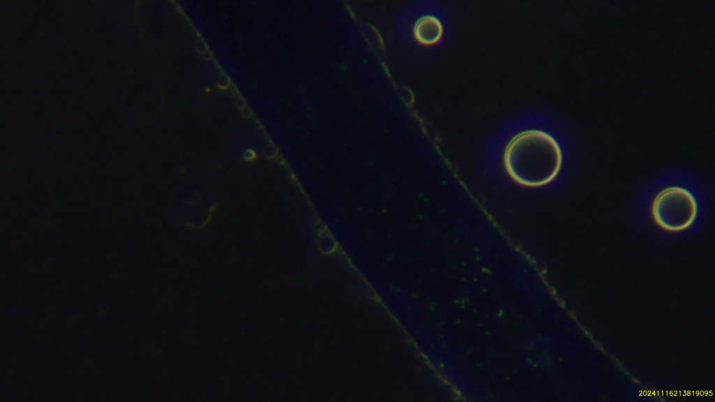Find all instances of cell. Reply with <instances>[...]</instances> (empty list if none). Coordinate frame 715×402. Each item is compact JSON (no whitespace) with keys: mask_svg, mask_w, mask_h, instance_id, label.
<instances>
[{"mask_svg":"<svg viewBox=\"0 0 715 402\" xmlns=\"http://www.w3.org/2000/svg\"><path fill=\"white\" fill-rule=\"evenodd\" d=\"M562 164L563 153L557 140L538 129L517 134L503 153L504 168L510 177L528 187L552 182L559 174Z\"/></svg>","mask_w":715,"mask_h":402,"instance_id":"obj_1","label":"cell"},{"mask_svg":"<svg viewBox=\"0 0 715 402\" xmlns=\"http://www.w3.org/2000/svg\"><path fill=\"white\" fill-rule=\"evenodd\" d=\"M698 204L694 195L680 186L661 190L651 205V217L661 229L672 232L686 230L695 223Z\"/></svg>","mask_w":715,"mask_h":402,"instance_id":"obj_2","label":"cell"},{"mask_svg":"<svg viewBox=\"0 0 715 402\" xmlns=\"http://www.w3.org/2000/svg\"><path fill=\"white\" fill-rule=\"evenodd\" d=\"M443 34V24L434 16H425L420 18L415 27V35L417 40L424 45H434L438 43Z\"/></svg>","mask_w":715,"mask_h":402,"instance_id":"obj_3","label":"cell"}]
</instances>
